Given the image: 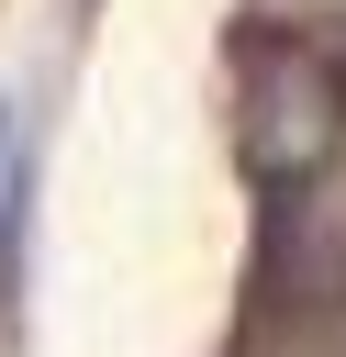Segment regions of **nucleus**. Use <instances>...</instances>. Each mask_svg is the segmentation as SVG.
I'll return each instance as SVG.
<instances>
[{
	"instance_id": "1",
	"label": "nucleus",
	"mask_w": 346,
	"mask_h": 357,
	"mask_svg": "<svg viewBox=\"0 0 346 357\" xmlns=\"http://www.w3.org/2000/svg\"><path fill=\"white\" fill-rule=\"evenodd\" d=\"M246 145H257L268 178H313V167L346 145V56L279 33V45L246 67Z\"/></svg>"
},
{
	"instance_id": "2",
	"label": "nucleus",
	"mask_w": 346,
	"mask_h": 357,
	"mask_svg": "<svg viewBox=\"0 0 346 357\" xmlns=\"http://www.w3.org/2000/svg\"><path fill=\"white\" fill-rule=\"evenodd\" d=\"M335 56H346V33H335Z\"/></svg>"
}]
</instances>
